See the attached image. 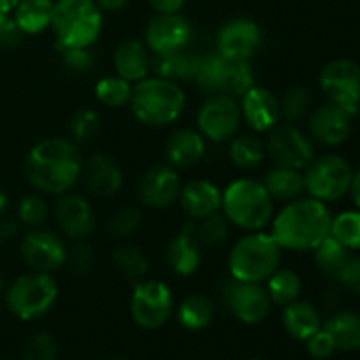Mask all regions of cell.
<instances>
[{
	"label": "cell",
	"instance_id": "cell-1",
	"mask_svg": "<svg viewBox=\"0 0 360 360\" xmlns=\"http://www.w3.org/2000/svg\"><path fill=\"white\" fill-rule=\"evenodd\" d=\"M83 158L76 143L65 137H48L35 144L25 158V176L37 192L63 195L81 178Z\"/></svg>",
	"mask_w": 360,
	"mask_h": 360
},
{
	"label": "cell",
	"instance_id": "cell-2",
	"mask_svg": "<svg viewBox=\"0 0 360 360\" xmlns=\"http://www.w3.org/2000/svg\"><path fill=\"white\" fill-rule=\"evenodd\" d=\"M333 214L326 202L313 197H299L285 204L271 221V232L281 250L313 252L330 236Z\"/></svg>",
	"mask_w": 360,
	"mask_h": 360
},
{
	"label": "cell",
	"instance_id": "cell-3",
	"mask_svg": "<svg viewBox=\"0 0 360 360\" xmlns=\"http://www.w3.org/2000/svg\"><path fill=\"white\" fill-rule=\"evenodd\" d=\"M220 211L234 227L248 232L264 231L273 221L274 200L262 181L239 178L221 192Z\"/></svg>",
	"mask_w": 360,
	"mask_h": 360
},
{
	"label": "cell",
	"instance_id": "cell-4",
	"mask_svg": "<svg viewBox=\"0 0 360 360\" xmlns=\"http://www.w3.org/2000/svg\"><path fill=\"white\" fill-rule=\"evenodd\" d=\"M186 95L179 83L160 76H148L134 84L130 108L141 123L150 127H167L183 115Z\"/></svg>",
	"mask_w": 360,
	"mask_h": 360
},
{
	"label": "cell",
	"instance_id": "cell-5",
	"mask_svg": "<svg viewBox=\"0 0 360 360\" xmlns=\"http://www.w3.org/2000/svg\"><path fill=\"white\" fill-rule=\"evenodd\" d=\"M280 262L281 246L264 231L248 232L239 238L227 259L231 278L246 283H266Z\"/></svg>",
	"mask_w": 360,
	"mask_h": 360
},
{
	"label": "cell",
	"instance_id": "cell-6",
	"mask_svg": "<svg viewBox=\"0 0 360 360\" xmlns=\"http://www.w3.org/2000/svg\"><path fill=\"white\" fill-rule=\"evenodd\" d=\"M56 46L91 48L104 28V14L95 0H56L51 20Z\"/></svg>",
	"mask_w": 360,
	"mask_h": 360
},
{
	"label": "cell",
	"instance_id": "cell-7",
	"mask_svg": "<svg viewBox=\"0 0 360 360\" xmlns=\"http://www.w3.org/2000/svg\"><path fill=\"white\" fill-rule=\"evenodd\" d=\"M193 83L202 94L229 95L241 98L255 83V74L248 60H238L213 51L200 55Z\"/></svg>",
	"mask_w": 360,
	"mask_h": 360
},
{
	"label": "cell",
	"instance_id": "cell-8",
	"mask_svg": "<svg viewBox=\"0 0 360 360\" xmlns=\"http://www.w3.org/2000/svg\"><path fill=\"white\" fill-rule=\"evenodd\" d=\"M58 285L55 278L39 271L18 276L6 292L7 308L25 322L44 316L55 306Z\"/></svg>",
	"mask_w": 360,
	"mask_h": 360
},
{
	"label": "cell",
	"instance_id": "cell-9",
	"mask_svg": "<svg viewBox=\"0 0 360 360\" xmlns=\"http://www.w3.org/2000/svg\"><path fill=\"white\" fill-rule=\"evenodd\" d=\"M304 190L309 197L320 202H336L348 195L352 185L350 162L336 153H326L315 157L302 172Z\"/></svg>",
	"mask_w": 360,
	"mask_h": 360
},
{
	"label": "cell",
	"instance_id": "cell-10",
	"mask_svg": "<svg viewBox=\"0 0 360 360\" xmlns=\"http://www.w3.org/2000/svg\"><path fill=\"white\" fill-rule=\"evenodd\" d=\"M320 90L327 102L350 116L360 111V65L354 60H330L320 72Z\"/></svg>",
	"mask_w": 360,
	"mask_h": 360
},
{
	"label": "cell",
	"instance_id": "cell-11",
	"mask_svg": "<svg viewBox=\"0 0 360 360\" xmlns=\"http://www.w3.org/2000/svg\"><path fill=\"white\" fill-rule=\"evenodd\" d=\"M174 311V297L164 281L141 280L130 297V313L134 322L148 330L160 329Z\"/></svg>",
	"mask_w": 360,
	"mask_h": 360
},
{
	"label": "cell",
	"instance_id": "cell-12",
	"mask_svg": "<svg viewBox=\"0 0 360 360\" xmlns=\"http://www.w3.org/2000/svg\"><path fill=\"white\" fill-rule=\"evenodd\" d=\"M266 143V153L274 165L304 171L315 158V146L308 134L294 123H278L271 129Z\"/></svg>",
	"mask_w": 360,
	"mask_h": 360
},
{
	"label": "cell",
	"instance_id": "cell-13",
	"mask_svg": "<svg viewBox=\"0 0 360 360\" xmlns=\"http://www.w3.org/2000/svg\"><path fill=\"white\" fill-rule=\"evenodd\" d=\"M239 101L229 95H210L197 112V130L211 143H227L241 125Z\"/></svg>",
	"mask_w": 360,
	"mask_h": 360
},
{
	"label": "cell",
	"instance_id": "cell-14",
	"mask_svg": "<svg viewBox=\"0 0 360 360\" xmlns=\"http://www.w3.org/2000/svg\"><path fill=\"white\" fill-rule=\"evenodd\" d=\"M225 308L243 323H259L269 315L271 302L264 283H246L231 278L221 288Z\"/></svg>",
	"mask_w": 360,
	"mask_h": 360
},
{
	"label": "cell",
	"instance_id": "cell-15",
	"mask_svg": "<svg viewBox=\"0 0 360 360\" xmlns=\"http://www.w3.org/2000/svg\"><path fill=\"white\" fill-rule=\"evenodd\" d=\"M67 245L58 234L34 229L21 241V257L32 271L55 273L67 264Z\"/></svg>",
	"mask_w": 360,
	"mask_h": 360
},
{
	"label": "cell",
	"instance_id": "cell-16",
	"mask_svg": "<svg viewBox=\"0 0 360 360\" xmlns=\"http://www.w3.org/2000/svg\"><path fill=\"white\" fill-rule=\"evenodd\" d=\"M192 35V25L179 13L157 14L151 18L144 30V44L153 53V56L167 55L186 49Z\"/></svg>",
	"mask_w": 360,
	"mask_h": 360
},
{
	"label": "cell",
	"instance_id": "cell-17",
	"mask_svg": "<svg viewBox=\"0 0 360 360\" xmlns=\"http://www.w3.org/2000/svg\"><path fill=\"white\" fill-rule=\"evenodd\" d=\"M181 185L178 169L169 164H157L141 176L137 183V195L146 207L167 210L178 202Z\"/></svg>",
	"mask_w": 360,
	"mask_h": 360
},
{
	"label": "cell",
	"instance_id": "cell-18",
	"mask_svg": "<svg viewBox=\"0 0 360 360\" xmlns=\"http://www.w3.org/2000/svg\"><path fill=\"white\" fill-rule=\"evenodd\" d=\"M262 44V30L250 18H234L220 28L217 35V51L229 58L248 60Z\"/></svg>",
	"mask_w": 360,
	"mask_h": 360
},
{
	"label": "cell",
	"instance_id": "cell-19",
	"mask_svg": "<svg viewBox=\"0 0 360 360\" xmlns=\"http://www.w3.org/2000/svg\"><path fill=\"white\" fill-rule=\"evenodd\" d=\"M55 218L63 236L74 241H84L95 231V213L91 204L79 193H63L55 207Z\"/></svg>",
	"mask_w": 360,
	"mask_h": 360
},
{
	"label": "cell",
	"instance_id": "cell-20",
	"mask_svg": "<svg viewBox=\"0 0 360 360\" xmlns=\"http://www.w3.org/2000/svg\"><path fill=\"white\" fill-rule=\"evenodd\" d=\"M239 108H241V118L257 134L269 132L281 120L280 98L259 84H253L239 98Z\"/></svg>",
	"mask_w": 360,
	"mask_h": 360
},
{
	"label": "cell",
	"instance_id": "cell-21",
	"mask_svg": "<svg viewBox=\"0 0 360 360\" xmlns=\"http://www.w3.org/2000/svg\"><path fill=\"white\" fill-rule=\"evenodd\" d=\"M308 132L311 141L323 146H340L350 137L352 116L327 102L311 111L308 118Z\"/></svg>",
	"mask_w": 360,
	"mask_h": 360
},
{
	"label": "cell",
	"instance_id": "cell-22",
	"mask_svg": "<svg viewBox=\"0 0 360 360\" xmlns=\"http://www.w3.org/2000/svg\"><path fill=\"white\" fill-rule=\"evenodd\" d=\"M81 178L88 192L101 199L116 195L123 185V172L118 162L104 153H95L83 162Z\"/></svg>",
	"mask_w": 360,
	"mask_h": 360
},
{
	"label": "cell",
	"instance_id": "cell-23",
	"mask_svg": "<svg viewBox=\"0 0 360 360\" xmlns=\"http://www.w3.org/2000/svg\"><path fill=\"white\" fill-rule=\"evenodd\" d=\"M169 269L178 276H192L202 262V246L195 236V221H186L165 250Z\"/></svg>",
	"mask_w": 360,
	"mask_h": 360
},
{
	"label": "cell",
	"instance_id": "cell-24",
	"mask_svg": "<svg viewBox=\"0 0 360 360\" xmlns=\"http://www.w3.org/2000/svg\"><path fill=\"white\" fill-rule=\"evenodd\" d=\"M178 202L186 217L199 221L221 210V190L210 179H192L181 185Z\"/></svg>",
	"mask_w": 360,
	"mask_h": 360
},
{
	"label": "cell",
	"instance_id": "cell-25",
	"mask_svg": "<svg viewBox=\"0 0 360 360\" xmlns=\"http://www.w3.org/2000/svg\"><path fill=\"white\" fill-rule=\"evenodd\" d=\"M206 153V139L199 130L178 129L165 141V158L174 169H190L199 164Z\"/></svg>",
	"mask_w": 360,
	"mask_h": 360
},
{
	"label": "cell",
	"instance_id": "cell-26",
	"mask_svg": "<svg viewBox=\"0 0 360 360\" xmlns=\"http://www.w3.org/2000/svg\"><path fill=\"white\" fill-rule=\"evenodd\" d=\"M112 65L115 72L129 83H139L150 76L151 56L146 44L137 39H127L116 46L112 53Z\"/></svg>",
	"mask_w": 360,
	"mask_h": 360
},
{
	"label": "cell",
	"instance_id": "cell-27",
	"mask_svg": "<svg viewBox=\"0 0 360 360\" xmlns=\"http://www.w3.org/2000/svg\"><path fill=\"white\" fill-rule=\"evenodd\" d=\"M262 183L274 202L276 200L290 202V200L299 199L306 193L304 176H302V171H297V169L273 165L271 169H267Z\"/></svg>",
	"mask_w": 360,
	"mask_h": 360
},
{
	"label": "cell",
	"instance_id": "cell-28",
	"mask_svg": "<svg viewBox=\"0 0 360 360\" xmlns=\"http://www.w3.org/2000/svg\"><path fill=\"white\" fill-rule=\"evenodd\" d=\"M283 327L294 340L306 341L322 329V319L313 302L297 299L285 306Z\"/></svg>",
	"mask_w": 360,
	"mask_h": 360
},
{
	"label": "cell",
	"instance_id": "cell-29",
	"mask_svg": "<svg viewBox=\"0 0 360 360\" xmlns=\"http://www.w3.org/2000/svg\"><path fill=\"white\" fill-rule=\"evenodd\" d=\"M199 60L200 55H193L186 49H181V51L167 53V55H157L151 58V67L155 70V76L181 83V81H193Z\"/></svg>",
	"mask_w": 360,
	"mask_h": 360
},
{
	"label": "cell",
	"instance_id": "cell-30",
	"mask_svg": "<svg viewBox=\"0 0 360 360\" xmlns=\"http://www.w3.org/2000/svg\"><path fill=\"white\" fill-rule=\"evenodd\" d=\"M55 0H20L14 21L23 35H37L51 28Z\"/></svg>",
	"mask_w": 360,
	"mask_h": 360
},
{
	"label": "cell",
	"instance_id": "cell-31",
	"mask_svg": "<svg viewBox=\"0 0 360 360\" xmlns=\"http://www.w3.org/2000/svg\"><path fill=\"white\" fill-rule=\"evenodd\" d=\"M334 340L336 350H360V315L355 311H338L322 323Z\"/></svg>",
	"mask_w": 360,
	"mask_h": 360
},
{
	"label": "cell",
	"instance_id": "cell-32",
	"mask_svg": "<svg viewBox=\"0 0 360 360\" xmlns=\"http://www.w3.org/2000/svg\"><path fill=\"white\" fill-rule=\"evenodd\" d=\"M271 302L278 306H287L297 301L302 292V280L295 271L278 267L264 283Z\"/></svg>",
	"mask_w": 360,
	"mask_h": 360
},
{
	"label": "cell",
	"instance_id": "cell-33",
	"mask_svg": "<svg viewBox=\"0 0 360 360\" xmlns=\"http://www.w3.org/2000/svg\"><path fill=\"white\" fill-rule=\"evenodd\" d=\"M214 304L202 294H192L181 301L178 308V320L185 329L202 330L213 322Z\"/></svg>",
	"mask_w": 360,
	"mask_h": 360
},
{
	"label": "cell",
	"instance_id": "cell-34",
	"mask_svg": "<svg viewBox=\"0 0 360 360\" xmlns=\"http://www.w3.org/2000/svg\"><path fill=\"white\" fill-rule=\"evenodd\" d=\"M266 144L257 136L232 137L229 146L231 162L239 169H255L266 158Z\"/></svg>",
	"mask_w": 360,
	"mask_h": 360
},
{
	"label": "cell",
	"instance_id": "cell-35",
	"mask_svg": "<svg viewBox=\"0 0 360 360\" xmlns=\"http://www.w3.org/2000/svg\"><path fill=\"white\" fill-rule=\"evenodd\" d=\"M350 257V250L345 248L338 239L333 236H327L315 250H313V259H315L316 267L322 271L326 276L336 278L343 264Z\"/></svg>",
	"mask_w": 360,
	"mask_h": 360
},
{
	"label": "cell",
	"instance_id": "cell-36",
	"mask_svg": "<svg viewBox=\"0 0 360 360\" xmlns=\"http://www.w3.org/2000/svg\"><path fill=\"white\" fill-rule=\"evenodd\" d=\"M132 88V83L120 77L118 74L104 76L95 84V97L105 108H123V105L130 104Z\"/></svg>",
	"mask_w": 360,
	"mask_h": 360
},
{
	"label": "cell",
	"instance_id": "cell-37",
	"mask_svg": "<svg viewBox=\"0 0 360 360\" xmlns=\"http://www.w3.org/2000/svg\"><path fill=\"white\" fill-rule=\"evenodd\" d=\"M112 264H115L116 269L120 271L125 276L132 278V280H144L150 271V262H148V257L144 255V252L141 248L134 245H122L112 252L111 255Z\"/></svg>",
	"mask_w": 360,
	"mask_h": 360
},
{
	"label": "cell",
	"instance_id": "cell-38",
	"mask_svg": "<svg viewBox=\"0 0 360 360\" xmlns=\"http://www.w3.org/2000/svg\"><path fill=\"white\" fill-rule=\"evenodd\" d=\"M231 221L225 218L221 211H218L195 224V236L202 248H217L227 241L231 236Z\"/></svg>",
	"mask_w": 360,
	"mask_h": 360
},
{
	"label": "cell",
	"instance_id": "cell-39",
	"mask_svg": "<svg viewBox=\"0 0 360 360\" xmlns=\"http://www.w3.org/2000/svg\"><path fill=\"white\" fill-rule=\"evenodd\" d=\"M330 236L350 252L360 250V211L348 210L333 217Z\"/></svg>",
	"mask_w": 360,
	"mask_h": 360
},
{
	"label": "cell",
	"instance_id": "cell-40",
	"mask_svg": "<svg viewBox=\"0 0 360 360\" xmlns=\"http://www.w3.org/2000/svg\"><path fill=\"white\" fill-rule=\"evenodd\" d=\"M311 108V94L304 86H292L281 95L280 112L285 123H295L304 118Z\"/></svg>",
	"mask_w": 360,
	"mask_h": 360
},
{
	"label": "cell",
	"instance_id": "cell-41",
	"mask_svg": "<svg viewBox=\"0 0 360 360\" xmlns=\"http://www.w3.org/2000/svg\"><path fill=\"white\" fill-rule=\"evenodd\" d=\"M101 129V118L91 109H79L69 120V139L72 143L86 144L95 139Z\"/></svg>",
	"mask_w": 360,
	"mask_h": 360
},
{
	"label": "cell",
	"instance_id": "cell-42",
	"mask_svg": "<svg viewBox=\"0 0 360 360\" xmlns=\"http://www.w3.org/2000/svg\"><path fill=\"white\" fill-rule=\"evenodd\" d=\"M143 213L137 206H123L111 214L108 221V231L116 239H129L139 229Z\"/></svg>",
	"mask_w": 360,
	"mask_h": 360
},
{
	"label": "cell",
	"instance_id": "cell-43",
	"mask_svg": "<svg viewBox=\"0 0 360 360\" xmlns=\"http://www.w3.org/2000/svg\"><path fill=\"white\" fill-rule=\"evenodd\" d=\"M49 218V207L41 195H27L18 206V221L30 229H39Z\"/></svg>",
	"mask_w": 360,
	"mask_h": 360
},
{
	"label": "cell",
	"instance_id": "cell-44",
	"mask_svg": "<svg viewBox=\"0 0 360 360\" xmlns=\"http://www.w3.org/2000/svg\"><path fill=\"white\" fill-rule=\"evenodd\" d=\"M58 348L49 334L39 333L28 340L23 350V360H56Z\"/></svg>",
	"mask_w": 360,
	"mask_h": 360
},
{
	"label": "cell",
	"instance_id": "cell-45",
	"mask_svg": "<svg viewBox=\"0 0 360 360\" xmlns=\"http://www.w3.org/2000/svg\"><path fill=\"white\" fill-rule=\"evenodd\" d=\"M60 58L63 65L72 72H86L94 67L95 55L91 53V48H65L58 46Z\"/></svg>",
	"mask_w": 360,
	"mask_h": 360
},
{
	"label": "cell",
	"instance_id": "cell-46",
	"mask_svg": "<svg viewBox=\"0 0 360 360\" xmlns=\"http://www.w3.org/2000/svg\"><path fill=\"white\" fill-rule=\"evenodd\" d=\"M95 253L90 245L84 241H76L69 250H67V264L70 269L77 274L88 273L94 267Z\"/></svg>",
	"mask_w": 360,
	"mask_h": 360
},
{
	"label": "cell",
	"instance_id": "cell-47",
	"mask_svg": "<svg viewBox=\"0 0 360 360\" xmlns=\"http://www.w3.org/2000/svg\"><path fill=\"white\" fill-rule=\"evenodd\" d=\"M306 348H308V354L311 355L313 359H329L330 355L336 352V345H334V340L330 338V334L327 333L326 329H320L313 334L311 338L306 340Z\"/></svg>",
	"mask_w": 360,
	"mask_h": 360
},
{
	"label": "cell",
	"instance_id": "cell-48",
	"mask_svg": "<svg viewBox=\"0 0 360 360\" xmlns=\"http://www.w3.org/2000/svg\"><path fill=\"white\" fill-rule=\"evenodd\" d=\"M334 280L340 281L345 288H348L354 294L360 295V257L350 253V257L343 264V267H341Z\"/></svg>",
	"mask_w": 360,
	"mask_h": 360
},
{
	"label": "cell",
	"instance_id": "cell-49",
	"mask_svg": "<svg viewBox=\"0 0 360 360\" xmlns=\"http://www.w3.org/2000/svg\"><path fill=\"white\" fill-rule=\"evenodd\" d=\"M23 39V32L18 28L14 18L0 11V46H16Z\"/></svg>",
	"mask_w": 360,
	"mask_h": 360
},
{
	"label": "cell",
	"instance_id": "cell-50",
	"mask_svg": "<svg viewBox=\"0 0 360 360\" xmlns=\"http://www.w3.org/2000/svg\"><path fill=\"white\" fill-rule=\"evenodd\" d=\"M186 0H148L151 9L157 14H172L179 13L185 6Z\"/></svg>",
	"mask_w": 360,
	"mask_h": 360
},
{
	"label": "cell",
	"instance_id": "cell-51",
	"mask_svg": "<svg viewBox=\"0 0 360 360\" xmlns=\"http://www.w3.org/2000/svg\"><path fill=\"white\" fill-rule=\"evenodd\" d=\"M18 232V220L4 218L0 220V239H11Z\"/></svg>",
	"mask_w": 360,
	"mask_h": 360
},
{
	"label": "cell",
	"instance_id": "cell-52",
	"mask_svg": "<svg viewBox=\"0 0 360 360\" xmlns=\"http://www.w3.org/2000/svg\"><path fill=\"white\" fill-rule=\"evenodd\" d=\"M127 2L129 0H95V4H97L98 7H101L102 13H116V11L123 9V7L127 6Z\"/></svg>",
	"mask_w": 360,
	"mask_h": 360
},
{
	"label": "cell",
	"instance_id": "cell-53",
	"mask_svg": "<svg viewBox=\"0 0 360 360\" xmlns=\"http://www.w3.org/2000/svg\"><path fill=\"white\" fill-rule=\"evenodd\" d=\"M352 200L355 204V210L360 211V167L357 171H354V176H352V185H350V192Z\"/></svg>",
	"mask_w": 360,
	"mask_h": 360
},
{
	"label": "cell",
	"instance_id": "cell-54",
	"mask_svg": "<svg viewBox=\"0 0 360 360\" xmlns=\"http://www.w3.org/2000/svg\"><path fill=\"white\" fill-rule=\"evenodd\" d=\"M18 4H20V0H0V11L9 14L16 9Z\"/></svg>",
	"mask_w": 360,
	"mask_h": 360
},
{
	"label": "cell",
	"instance_id": "cell-55",
	"mask_svg": "<svg viewBox=\"0 0 360 360\" xmlns=\"http://www.w3.org/2000/svg\"><path fill=\"white\" fill-rule=\"evenodd\" d=\"M6 207H7V195L2 192V190H0V217L4 214Z\"/></svg>",
	"mask_w": 360,
	"mask_h": 360
},
{
	"label": "cell",
	"instance_id": "cell-56",
	"mask_svg": "<svg viewBox=\"0 0 360 360\" xmlns=\"http://www.w3.org/2000/svg\"><path fill=\"white\" fill-rule=\"evenodd\" d=\"M4 288V280H2V274H0V292H2Z\"/></svg>",
	"mask_w": 360,
	"mask_h": 360
},
{
	"label": "cell",
	"instance_id": "cell-57",
	"mask_svg": "<svg viewBox=\"0 0 360 360\" xmlns=\"http://www.w3.org/2000/svg\"><path fill=\"white\" fill-rule=\"evenodd\" d=\"M105 360H127V359H122V357H109V359H105Z\"/></svg>",
	"mask_w": 360,
	"mask_h": 360
},
{
	"label": "cell",
	"instance_id": "cell-58",
	"mask_svg": "<svg viewBox=\"0 0 360 360\" xmlns=\"http://www.w3.org/2000/svg\"><path fill=\"white\" fill-rule=\"evenodd\" d=\"M0 360H7V359H0Z\"/></svg>",
	"mask_w": 360,
	"mask_h": 360
},
{
	"label": "cell",
	"instance_id": "cell-59",
	"mask_svg": "<svg viewBox=\"0 0 360 360\" xmlns=\"http://www.w3.org/2000/svg\"><path fill=\"white\" fill-rule=\"evenodd\" d=\"M255 360H260V359H255Z\"/></svg>",
	"mask_w": 360,
	"mask_h": 360
}]
</instances>
